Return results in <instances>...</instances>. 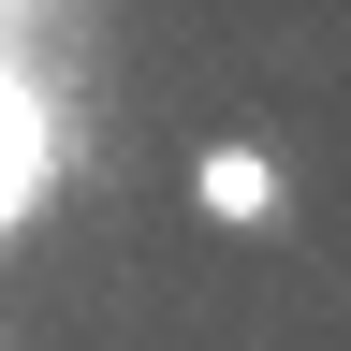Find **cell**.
Here are the masks:
<instances>
[{
  "label": "cell",
  "instance_id": "obj_1",
  "mask_svg": "<svg viewBox=\"0 0 351 351\" xmlns=\"http://www.w3.org/2000/svg\"><path fill=\"white\" fill-rule=\"evenodd\" d=\"M191 219L234 234V249H278L293 234V161L263 147V132H205L191 147Z\"/></svg>",
  "mask_w": 351,
  "mask_h": 351
}]
</instances>
